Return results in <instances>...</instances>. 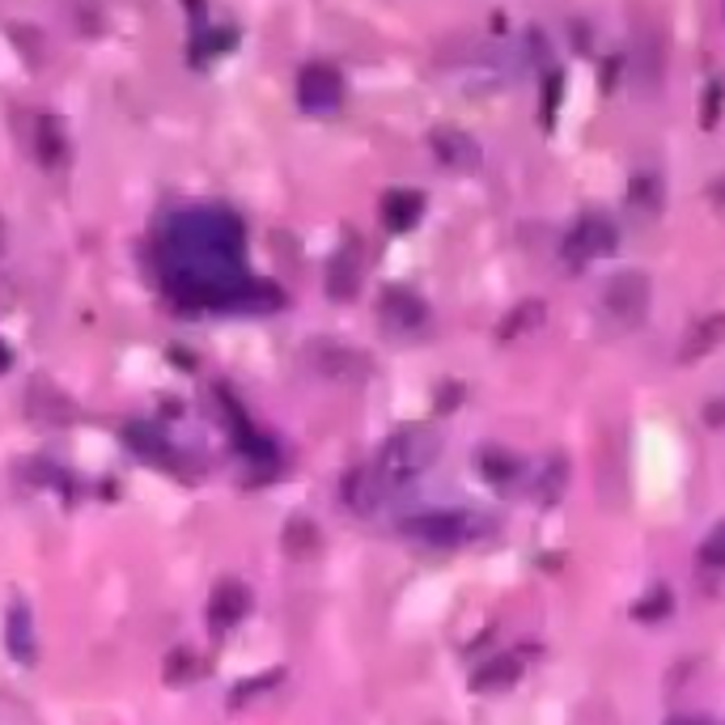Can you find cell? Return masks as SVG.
Instances as JSON below:
<instances>
[{"label": "cell", "mask_w": 725, "mask_h": 725, "mask_svg": "<svg viewBox=\"0 0 725 725\" xmlns=\"http://www.w3.org/2000/svg\"><path fill=\"white\" fill-rule=\"evenodd\" d=\"M161 268L183 306L225 310L254 297V281L242 268V225L222 208L174 217L161 238Z\"/></svg>", "instance_id": "1"}, {"label": "cell", "mask_w": 725, "mask_h": 725, "mask_svg": "<svg viewBox=\"0 0 725 725\" xmlns=\"http://www.w3.org/2000/svg\"><path fill=\"white\" fill-rule=\"evenodd\" d=\"M438 454H442V442H438L433 429L411 424L404 433H395L361 472L348 475V484H344L348 505H352L356 513H374L382 501H390V497H399L404 488H411L420 475L438 463Z\"/></svg>", "instance_id": "2"}, {"label": "cell", "mask_w": 725, "mask_h": 725, "mask_svg": "<svg viewBox=\"0 0 725 725\" xmlns=\"http://www.w3.org/2000/svg\"><path fill=\"white\" fill-rule=\"evenodd\" d=\"M399 531L416 543H424V547H463L479 535V522L467 509H424V513L404 518Z\"/></svg>", "instance_id": "3"}, {"label": "cell", "mask_w": 725, "mask_h": 725, "mask_svg": "<svg viewBox=\"0 0 725 725\" xmlns=\"http://www.w3.org/2000/svg\"><path fill=\"white\" fill-rule=\"evenodd\" d=\"M649 302H654V284H649L645 272H620L602 288V315L611 318L615 327H624V331L645 322Z\"/></svg>", "instance_id": "4"}, {"label": "cell", "mask_w": 725, "mask_h": 725, "mask_svg": "<svg viewBox=\"0 0 725 725\" xmlns=\"http://www.w3.org/2000/svg\"><path fill=\"white\" fill-rule=\"evenodd\" d=\"M615 247H620V229H615L611 217H602V213H586L581 222L568 229V238H565V254L573 268L594 263V259H607Z\"/></svg>", "instance_id": "5"}, {"label": "cell", "mask_w": 725, "mask_h": 725, "mask_svg": "<svg viewBox=\"0 0 725 725\" xmlns=\"http://www.w3.org/2000/svg\"><path fill=\"white\" fill-rule=\"evenodd\" d=\"M297 98H302L306 111L331 115V111L344 102V81H340V72H336L331 64H310V68H302V77H297Z\"/></svg>", "instance_id": "6"}, {"label": "cell", "mask_w": 725, "mask_h": 725, "mask_svg": "<svg viewBox=\"0 0 725 725\" xmlns=\"http://www.w3.org/2000/svg\"><path fill=\"white\" fill-rule=\"evenodd\" d=\"M433 154L442 158V166L463 170V174L479 170V161H484L479 145H475V136L458 132V127H438V132H433Z\"/></svg>", "instance_id": "7"}, {"label": "cell", "mask_w": 725, "mask_h": 725, "mask_svg": "<svg viewBox=\"0 0 725 725\" xmlns=\"http://www.w3.org/2000/svg\"><path fill=\"white\" fill-rule=\"evenodd\" d=\"M722 344H725V315L695 318L692 327L683 331V344H679V365H695V361H704L709 352H717Z\"/></svg>", "instance_id": "8"}, {"label": "cell", "mask_w": 725, "mask_h": 725, "mask_svg": "<svg viewBox=\"0 0 725 725\" xmlns=\"http://www.w3.org/2000/svg\"><path fill=\"white\" fill-rule=\"evenodd\" d=\"M382 318H386V327L390 331H416L424 318H429V310H424V302L416 297V293H408V288H390L386 297H382Z\"/></svg>", "instance_id": "9"}, {"label": "cell", "mask_w": 725, "mask_h": 725, "mask_svg": "<svg viewBox=\"0 0 725 725\" xmlns=\"http://www.w3.org/2000/svg\"><path fill=\"white\" fill-rule=\"evenodd\" d=\"M420 213H424V195H416V191H390L382 200V222L390 225L395 234L411 229V225L420 222Z\"/></svg>", "instance_id": "10"}, {"label": "cell", "mask_w": 725, "mask_h": 725, "mask_svg": "<svg viewBox=\"0 0 725 725\" xmlns=\"http://www.w3.org/2000/svg\"><path fill=\"white\" fill-rule=\"evenodd\" d=\"M242 611H247V590L234 586V581H225L222 590L213 594V602H208V624L217 632L234 628V624L242 620Z\"/></svg>", "instance_id": "11"}, {"label": "cell", "mask_w": 725, "mask_h": 725, "mask_svg": "<svg viewBox=\"0 0 725 725\" xmlns=\"http://www.w3.org/2000/svg\"><path fill=\"white\" fill-rule=\"evenodd\" d=\"M479 467H484V479L497 484V488H518V484L526 479L522 458H513V454H505V450H484V454H479Z\"/></svg>", "instance_id": "12"}, {"label": "cell", "mask_w": 725, "mask_h": 725, "mask_svg": "<svg viewBox=\"0 0 725 725\" xmlns=\"http://www.w3.org/2000/svg\"><path fill=\"white\" fill-rule=\"evenodd\" d=\"M518 675H522V662L505 654V658H492V662H484L479 670H475L472 688L475 692H505V688L518 683Z\"/></svg>", "instance_id": "13"}, {"label": "cell", "mask_w": 725, "mask_h": 725, "mask_svg": "<svg viewBox=\"0 0 725 725\" xmlns=\"http://www.w3.org/2000/svg\"><path fill=\"white\" fill-rule=\"evenodd\" d=\"M4 641H9V654L18 662H34V624L26 607H13L9 611V624H4Z\"/></svg>", "instance_id": "14"}, {"label": "cell", "mask_w": 725, "mask_h": 725, "mask_svg": "<svg viewBox=\"0 0 725 725\" xmlns=\"http://www.w3.org/2000/svg\"><path fill=\"white\" fill-rule=\"evenodd\" d=\"M628 213H636V217H654V213H662V200H666V191L662 183L654 179V174H636L628 183Z\"/></svg>", "instance_id": "15"}, {"label": "cell", "mask_w": 725, "mask_h": 725, "mask_svg": "<svg viewBox=\"0 0 725 725\" xmlns=\"http://www.w3.org/2000/svg\"><path fill=\"white\" fill-rule=\"evenodd\" d=\"M543 302H518L509 315H505V322L497 327V336H501V344H513V340H522L526 331H535L539 322H543Z\"/></svg>", "instance_id": "16"}, {"label": "cell", "mask_w": 725, "mask_h": 725, "mask_svg": "<svg viewBox=\"0 0 725 725\" xmlns=\"http://www.w3.org/2000/svg\"><path fill=\"white\" fill-rule=\"evenodd\" d=\"M565 472H568L565 458H547V463H543V488H539L543 505H552L560 492H565Z\"/></svg>", "instance_id": "17"}, {"label": "cell", "mask_w": 725, "mask_h": 725, "mask_svg": "<svg viewBox=\"0 0 725 725\" xmlns=\"http://www.w3.org/2000/svg\"><path fill=\"white\" fill-rule=\"evenodd\" d=\"M700 565L704 568H725V522L713 535L700 543Z\"/></svg>", "instance_id": "18"}, {"label": "cell", "mask_w": 725, "mask_h": 725, "mask_svg": "<svg viewBox=\"0 0 725 725\" xmlns=\"http://www.w3.org/2000/svg\"><path fill=\"white\" fill-rule=\"evenodd\" d=\"M331 293H340V297H352V293H356V268H352L348 259H336V276H331Z\"/></svg>", "instance_id": "19"}, {"label": "cell", "mask_w": 725, "mask_h": 725, "mask_svg": "<svg viewBox=\"0 0 725 725\" xmlns=\"http://www.w3.org/2000/svg\"><path fill=\"white\" fill-rule=\"evenodd\" d=\"M666 611H670V590H654L645 602H636V615L641 620H662Z\"/></svg>", "instance_id": "20"}, {"label": "cell", "mask_w": 725, "mask_h": 725, "mask_svg": "<svg viewBox=\"0 0 725 725\" xmlns=\"http://www.w3.org/2000/svg\"><path fill=\"white\" fill-rule=\"evenodd\" d=\"M560 90H565V86H560V77L552 72V77H547V86H543V124H552V120H556V102H560Z\"/></svg>", "instance_id": "21"}, {"label": "cell", "mask_w": 725, "mask_h": 725, "mask_svg": "<svg viewBox=\"0 0 725 725\" xmlns=\"http://www.w3.org/2000/svg\"><path fill=\"white\" fill-rule=\"evenodd\" d=\"M722 98H725V86H722V81H713V86H709V98H704V127H717V115H722Z\"/></svg>", "instance_id": "22"}, {"label": "cell", "mask_w": 725, "mask_h": 725, "mask_svg": "<svg viewBox=\"0 0 725 725\" xmlns=\"http://www.w3.org/2000/svg\"><path fill=\"white\" fill-rule=\"evenodd\" d=\"M670 725H692V722H670Z\"/></svg>", "instance_id": "23"}]
</instances>
